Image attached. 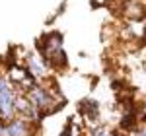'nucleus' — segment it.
Returning a JSON list of instances; mask_svg holds the SVG:
<instances>
[{"label": "nucleus", "instance_id": "nucleus-3", "mask_svg": "<svg viewBox=\"0 0 146 136\" xmlns=\"http://www.w3.org/2000/svg\"><path fill=\"white\" fill-rule=\"evenodd\" d=\"M78 113L84 117V121L88 123V126L100 125V103L92 97H84L78 103Z\"/></svg>", "mask_w": 146, "mask_h": 136}, {"label": "nucleus", "instance_id": "nucleus-1", "mask_svg": "<svg viewBox=\"0 0 146 136\" xmlns=\"http://www.w3.org/2000/svg\"><path fill=\"white\" fill-rule=\"evenodd\" d=\"M23 64H25V68H27L31 74H33V78L37 80V82H47V80L53 78V72H55V70L49 66V62H47L37 51L27 53L25 58H23Z\"/></svg>", "mask_w": 146, "mask_h": 136}, {"label": "nucleus", "instance_id": "nucleus-2", "mask_svg": "<svg viewBox=\"0 0 146 136\" xmlns=\"http://www.w3.org/2000/svg\"><path fill=\"white\" fill-rule=\"evenodd\" d=\"M35 123H29L22 117H14L12 121L4 123V136H35Z\"/></svg>", "mask_w": 146, "mask_h": 136}]
</instances>
